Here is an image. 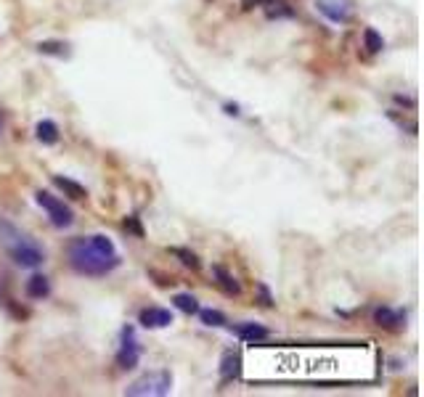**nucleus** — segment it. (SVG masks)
<instances>
[{
  "label": "nucleus",
  "mask_w": 424,
  "mask_h": 397,
  "mask_svg": "<svg viewBox=\"0 0 424 397\" xmlns=\"http://www.w3.org/2000/svg\"><path fill=\"white\" fill-rule=\"evenodd\" d=\"M69 265L80 276H91V279H101L106 273L120 267V254L114 249V241L104 233L80 236L69 244Z\"/></svg>",
  "instance_id": "nucleus-1"
},
{
  "label": "nucleus",
  "mask_w": 424,
  "mask_h": 397,
  "mask_svg": "<svg viewBox=\"0 0 424 397\" xmlns=\"http://www.w3.org/2000/svg\"><path fill=\"white\" fill-rule=\"evenodd\" d=\"M0 244L6 247V252L11 254V260L19 267H40L46 263V252L40 249L30 236L16 231L14 225L6 220H0Z\"/></svg>",
  "instance_id": "nucleus-2"
},
{
  "label": "nucleus",
  "mask_w": 424,
  "mask_h": 397,
  "mask_svg": "<svg viewBox=\"0 0 424 397\" xmlns=\"http://www.w3.org/2000/svg\"><path fill=\"white\" fill-rule=\"evenodd\" d=\"M170 392H173V373L165 371V368L143 373L141 379H136L125 389L127 397H165Z\"/></svg>",
  "instance_id": "nucleus-3"
},
{
  "label": "nucleus",
  "mask_w": 424,
  "mask_h": 397,
  "mask_svg": "<svg viewBox=\"0 0 424 397\" xmlns=\"http://www.w3.org/2000/svg\"><path fill=\"white\" fill-rule=\"evenodd\" d=\"M35 202H37V204L48 212V220H51V225H56V228H69V225L75 222V212L64 204L61 199L51 196L48 191L35 193Z\"/></svg>",
  "instance_id": "nucleus-4"
},
{
  "label": "nucleus",
  "mask_w": 424,
  "mask_h": 397,
  "mask_svg": "<svg viewBox=\"0 0 424 397\" xmlns=\"http://www.w3.org/2000/svg\"><path fill=\"white\" fill-rule=\"evenodd\" d=\"M138 360H141V344L136 339V331L127 326V328H122V347L117 350V366L122 371H133Z\"/></svg>",
  "instance_id": "nucleus-5"
},
{
  "label": "nucleus",
  "mask_w": 424,
  "mask_h": 397,
  "mask_svg": "<svg viewBox=\"0 0 424 397\" xmlns=\"http://www.w3.org/2000/svg\"><path fill=\"white\" fill-rule=\"evenodd\" d=\"M316 8L332 24H348L353 19V0H316Z\"/></svg>",
  "instance_id": "nucleus-6"
},
{
  "label": "nucleus",
  "mask_w": 424,
  "mask_h": 397,
  "mask_svg": "<svg viewBox=\"0 0 424 397\" xmlns=\"http://www.w3.org/2000/svg\"><path fill=\"white\" fill-rule=\"evenodd\" d=\"M242 379V353L226 350L220 358V384H231Z\"/></svg>",
  "instance_id": "nucleus-7"
},
{
  "label": "nucleus",
  "mask_w": 424,
  "mask_h": 397,
  "mask_svg": "<svg viewBox=\"0 0 424 397\" xmlns=\"http://www.w3.org/2000/svg\"><path fill=\"white\" fill-rule=\"evenodd\" d=\"M138 324L143 328H167V326L175 324V318L165 308H143L138 312Z\"/></svg>",
  "instance_id": "nucleus-8"
},
{
  "label": "nucleus",
  "mask_w": 424,
  "mask_h": 397,
  "mask_svg": "<svg viewBox=\"0 0 424 397\" xmlns=\"http://www.w3.org/2000/svg\"><path fill=\"white\" fill-rule=\"evenodd\" d=\"M374 324L387 328V331H400L406 326V312L393 308H377L374 310Z\"/></svg>",
  "instance_id": "nucleus-9"
},
{
  "label": "nucleus",
  "mask_w": 424,
  "mask_h": 397,
  "mask_svg": "<svg viewBox=\"0 0 424 397\" xmlns=\"http://www.w3.org/2000/svg\"><path fill=\"white\" fill-rule=\"evenodd\" d=\"M212 279H215V283L223 289V294H228V297L242 294V283L236 281L233 273H228L223 265H212Z\"/></svg>",
  "instance_id": "nucleus-10"
},
{
  "label": "nucleus",
  "mask_w": 424,
  "mask_h": 397,
  "mask_svg": "<svg viewBox=\"0 0 424 397\" xmlns=\"http://www.w3.org/2000/svg\"><path fill=\"white\" fill-rule=\"evenodd\" d=\"M236 334L247 344H258V342H265V339L271 337V328H265V326L260 324H242L236 326Z\"/></svg>",
  "instance_id": "nucleus-11"
},
{
  "label": "nucleus",
  "mask_w": 424,
  "mask_h": 397,
  "mask_svg": "<svg viewBox=\"0 0 424 397\" xmlns=\"http://www.w3.org/2000/svg\"><path fill=\"white\" fill-rule=\"evenodd\" d=\"M53 186L64 191V196H69V199H75V202H82V199H88V191H85V186H80L77 180L72 177H61V175H53Z\"/></svg>",
  "instance_id": "nucleus-12"
},
{
  "label": "nucleus",
  "mask_w": 424,
  "mask_h": 397,
  "mask_svg": "<svg viewBox=\"0 0 424 397\" xmlns=\"http://www.w3.org/2000/svg\"><path fill=\"white\" fill-rule=\"evenodd\" d=\"M35 135H37V141H40L43 146H56L61 132H59V125H56L53 119H40L37 127H35Z\"/></svg>",
  "instance_id": "nucleus-13"
},
{
  "label": "nucleus",
  "mask_w": 424,
  "mask_h": 397,
  "mask_svg": "<svg viewBox=\"0 0 424 397\" xmlns=\"http://www.w3.org/2000/svg\"><path fill=\"white\" fill-rule=\"evenodd\" d=\"M37 53H43V56H56V59H69V56H72L69 45L61 43V40H40V43H37Z\"/></svg>",
  "instance_id": "nucleus-14"
},
{
  "label": "nucleus",
  "mask_w": 424,
  "mask_h": 397,
  "mask_svg": "<svg viewBox=\"0 0 424 397\" xmlns=\"http://www.w3.org/2000/svg\"><path fill=\"white\" fill-rule=\"evenodd\" d=\"M51 294V281L40 273H35L30 281H27V297L30 299H46Z\"/></svg>",
  "instance_id": "nucleus-15"
},
{
  "label": "nucleus",
  "mask_w": 424,
  "mask_h": 397,
  "mask_svg": "<svg viewBox=\"0 0 424 397\" xmlns=\"http://www.w3.org/2000/svg\"><path fill=\"white\" fill-rule=\"evenodd\" d=\"M263 8H265V16H268L271 21L273 19H292V16H294V8L289 6L287 0H268Z\"/></svg>",
  "instance_id": "nucleus-16"
},
{
  "label": "nucleus",
  "mask_w": 424,
  "mask_h": 397,
  "mask_svg": "<svg viewBox=\"0 0 424 397\" xmlns=\"http://www.w3.org/2000/svg\"><path fill=\"white\" fill-rule=\"evenodd\" d=\"M170 254H173V257H178L183 267H188V270H199V267H202V263H199L197 254H194L191 249H186V247H170Z\"/></svg>",
  "instance_id": "nucleus-17"
},
{
  "label": "nucleus",
  "mask_w": 424,
  "mask_h": 397,
  "mask_svg": "<svg viewBox=\"0 0 424 397\" xmlns=\"http://www.w3.org/2000/svg\"><path fill=\"white\" fill-rule=\"evenodd\" d=\"M173 305L186 312V315H197L199 312V299L194 294H175L173 297Z\"/></svg>",
  "instance_id": "nucleus-18"
},
{
  "label": "nucleus",
  "mask_w": 424,
  "mask_h": 397,
  "mask_svg": "<svg viewBox=\"0 0 424 397\" xmlns=\"http://www.w3.org/2000/svg\"><path fill=\"white\" fill-rule=\"evenodd\" d=\"M199 318H202V324L210 326V328H220V326H226V324H228L226 315H223L220 310H212V308H207V310L199 308Z\"/></svg>",
  "instance_id": "nucleus-19"
},
{
  "label": "nucleus",
  "mask_w": 424,
  "mask_h": 397,
  "mask_svg": "<svg viewBox=\"0 0 424 397\" xmlns=\"http://www.w3.org/2000/svg\"><path fill=\"white\" fill-rule=\"evenodd\" d=\"M364 43H366V51H369V53H379V51L385 48V40H382V35H379L374 27H366L364 30Z\"/></svg>",
  "instance_id": "nucleus-20"
},
{
  "label": "nucleus",
  "mask_w": 424,
  "mask_h": 397,
  "mask_svg": "<svg viewBox=\"0 0 424 397\" xmlns=\"http://www.w3.org/2000/svg\"><path fill=\"white\" fill-rule=\"evenodd\" d=\"M125 231L133 233L136 238H143V225H141L138 218H125Z\"/></svg>",
  "instance_id": "nucleus-21"
},
{
  "label": "nucleus",
  "mask_w": 424,
  "mask_h": 397,
  "mask_svg": "<svg viewBox=\"0 0 424 397\" xmlns=\"http://www.w3.org/2000/svg\"><path fill=\"white\" fill-rule=\"evenodd\" d=\"M258 294H260V305H265V308H273L271 289H268L265 283H258Z\"/></svg>",
  "instance_id": "nucleus-22"
},
{
  "label": "nucleus",
  "mask_w": 424,
  "mask_h": 397,
  "mask_svg": "<svg viewBox=\"0 0 424 397\" xmlns=\"http://www.w3.org/2000/svg\"><path fill=\"white\" fill-rule=\"evenodd\" d=\"M223 109H226L228 117H239V106H236V103H226Z\"/></svg>",
  "instance_id": "nucleus-23"
},
{
  "label": "nucleus",
  "mask_w": 424,
  "mask_h": 397,
  "mask_svg": "<svg viewBox=\"0 0 424 397\" xmlns=\"http://www.w3.org/2000/svg\"><path fill=\"white\" fill-rule=\"evenodd\" d=\"M395 103H403V106H411V109L416 106V101H414V98H406V96H395Z\"/></svg>",
  "instance_id": "nucleus-24"
},
{
  "label": "nucleus",
  "mask_w": 424,
  "mask_h": 397,
  "mask_svg": "<svg viewBox=\"0 0 424 397\" xmlns=\"http://www.w3.org/2000/svg\"><path fill=\"white\" fill-rule=\"evenodd\" d=\"M268 0H242V6L244 8H255V6H265Z\"/></svg>",
  "instance_id": "nucleus-25"
}]
</instances>
